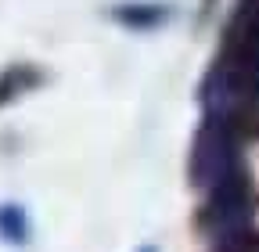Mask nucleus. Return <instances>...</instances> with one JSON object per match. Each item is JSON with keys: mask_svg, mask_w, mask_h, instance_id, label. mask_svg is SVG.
Returning a JSON list of instances; mask_svg holds the SVG:
<instances>
[{"mask_svg": "<svg viewBox=\"0 0 259 252\" xmlns=\"http://www.w3.org/2000/svg\"><path fill=\"white\" fill-rule=\"evenodd\" d=\"M216 252H255V245L245 238V234H234V238H223V245Z\"/></svg>", "mask_w": 259, "mask_h": 252, "instance_id": "nucleus-5", "label": "nucleus"}, {"mask_svg": "<svg viewBox=\"0 0 259 252\" xmlns=\"http://www.w3.org/2000/svg\"><path fill=\"white\" fill-rule=\"evenodd\" d=\"M238 170L234 159V126L227 115H205L198 137H194V155H191V177L198 187H216L223 177Z\"/></svg>", "mask_w": 259, "mask_h": 252, "instance_id": "nucleus-1", "label": "nucleus"}, {"mask_svg": "<svg viewBox=\"0 0 259 252\" xmlns=\"http://www.w3.org/2000/svg\"><path fill=\"white\" fill-rule=\"evenodd\" d=\"M141 252H155V248H141Z\"/></svg>", "mask_w": 259, "mask_h": 252, "instance_id": "nucleus-6", "label": "nucleus"}, {"mask_svg": "<svg viewBox=\"0 0 259 252\" xmlns=\"http://www.w3.org/2000/svg\"><path fill=\"white\" fill-rule=\"evenodd\" d=\"M245 220H248V184L234 170L216 187H209V205H205L202 224L220 238H234V234H241Z\"/></svg>", "mask_w": 259, "mask_h": 252, "instance_id": "nucleus-2", "label": "nucleus"}, {"mask_svg": "<svg viewBox=\"0 0 259 252\" xmlns=\"http://www.w3.org/2000/svg\"><path fill=\"white\" fill-rule=\"evenodd\" d=\"M166 15L169 11L162 4H119L115 8V18L130 29H155V25L166 22Z\"/></svg>", "mask_w": 259, "mask_h": 252, "instance_id": "nucleus-3", "label": "nucleus"}, {"mask_svg": "<svg viewBox=\"0 0 259 252\" xmlns=\"http://www.w3.org/2000/svg\"><path fill=\"white\" fill-rule=\"evenodd\" d=\"M0 238L11 245H22L29 238V220L18 205H0Z\"/></svg>", "mask_w": 259, "mask_h": 252, "instance_id": "nucleus-4", "label": "nucleus"}]
</instances>
